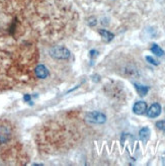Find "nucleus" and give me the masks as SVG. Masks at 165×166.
Listing matches in <instances>:
<instances>
[{"label":"nucleus","instance_id":"f257e3e1","mask_svg":"<svg viewBox=\"0 0 165 166\" xmlns=\"http://www.w3.org/2000/svg\"><path fill=\"white\" fill-rule=\"evenodd\" d=\"M50 55L52 57H54L56 59H60V60H66L69 59L71 56L70 51L68 50L67 48H63V47H54L50 50Z\"/></svg>","mask_w":165,"mask_h":166},{"label":"nucleus","instance_id":"f03ea898","mask_svg":"<svg viewBox=\"0 0 165 166\" xmlns=\"http://www.w3.org/2000/svg\"><path fill=\"white\" fill-rule=\"evenodd\" d=\"M85 120L88 123L100 125V124H104L106 121V116L99 111H91V112H88L86 115Z\"/></svg>","mask_w":165,"mask_h":166},{"label":"nucleus","instance_id":"7ed1b4c3","mask_svg":"<svg viewBox=\"0 0 165 166\" xmlns=\"http://www.w3.org/2000/svg\"><path fill=\"white\" fill-rule=\"evenodd\" d=\"M161 105L158 103V102H155L153 103L150 107H149V109L146 111L147 112V116L148 117H151V119H155V117L159 116L160 113H161Z\"/></svg>","mask_w":165,"mask_h":166},{"label":"nucleus","instance_id":"20e7f679","mask_svg":"<svg viewBox=\"0 0 165 166\" xmlns=\"http://www.w3.org/2000/svg\"><path fill=\"white\" fill-rule=\"evenodd\" d=\"M146 111H147V103L143 100L137 101L134 104V107H133V112H134L135 115L141 116V115H144Z\"/></svg>","mask_w":165,"mask_h":166},{"label":"nucleus","instance_id":"39448f33","mask_svg":"<svg viewBox=\"0 0 165 166\" xmlns=\"http://www.w3.org/2000/svg\"><path fill=\"white\" fill-rule=\"evenodd\" d=\"M35 74L39 79H45L49 75V70H48L46 66L41 64L35 68Z\"/></svg>","mask_w":165,"mask_h":166},{"label":"nucleus","instance_id":"423d86ee","mask_svg":"<svg viewBox=\"0 0 165 166\" xmlns=\"http://www.w3.org/2000/svg\"><path fill=\"white\" fill-rule=\"evenodd\" d=\"M150 136H151V131L148 127H144L140 130L139 137L143 142H147L149 140V138H150Z\"/></svg>","mask_w":165,"mask_h":166},{"label":"nucleus","instance_id":"0eeeda50","mask_svg":"<svg viewBox=\"0 0 165 166\" xmlns=\"http://www.w3.org/2000/svg\"><path fill=\"white\" fill-rule=\"evenodd\" d=\"M134 86L136 88V91L138 92V94L141 97H144L145 95L148 94V92H149V87L148 86L141 85V84H138V83H134Z\"/></svg>","mask_w":165,"mask_h":166},{"label":"nucleus","instance_id":"6e6552de","mask_svg":"<svg viewBox=\"0 0 165 166\" xmlns=\"http://www.w3.org/2000/svg\"><path fill=\"white\" fill-rule=\"evenodd\" d=\"M150 50H151V52L153 53V54H154L155 56H157V57L165 56V52L162 50V48H160L157 44H152Z\"/></svg>","mask_w":165,"mask_h":166},{"label":"nucleus","instance_id":"1a4fd4ad","mask_svg":"<svg viewBox=\"0 0 165 166\" xmlns=\"http://www.w3.org/2000/svg\"><path fill=\"white\" fill-rule=\"evenodd\" d=\"M98 32H99V35L102 36V39L106 40V42H111V40L115 38V35L106 30H99Z\"/></svg>","mask_w":165,"mask_h":166},{"label":"nucleus","instance_id":"9d476101","mask_svg":"<svg viewBox=\"0 0 165 166\" xmlns=\"http://www.w3.org/2000/svg\"><path fill=\"white\" fill-rule=\"evenodd\" d=\"M156 128L159 129L160 131L165 132V121H158L156 123Z\"/></svg>","mask_w":165,"mask_h":166},{"label":"nucleus","instance_id":"9b49d317","mask_svg":"<svg viewBox=\"0 0 165 166\" xmlns=\"http://www.w3.org/2000/svg\"><path fill=\"white\" fill-rule=\"evenodd\" d=\"M146 61H147L148 63L154 65V66H158V65H159V63L157 62V61L154 58H153V57H151V56H146Z\"/></svg>","mask_w":165,"mask_h":166},{"label":"nucleus","instance_id":"f8f14e48","mask_svg":"<svg viewBox=\"0 0 165 166\" xmlns=\"http://www.w3.org/2000/svg\"><path fill=\"white\" fill-rule=\"evenodd\" d=\"M97 55H98V52L96 51V50H91V51H90V58H91V59H93L94 57H96Z\"/></svg>","mask_w":165,"mask_h":166},{"label":"nucleus","instance_id":"ddd939ff","mask_svg":"<svg viewBox=\"0 0 165 166\" xmlns=\"http://www.w3.org/2000/svg\"><path fill=\"white\" fill-rule=\"evenodd\" d=\"M23 99H25V101H30V100H31V95H29V94L25 95V97H23Z\"/></svg>","mask_w":165,"mask_h":166},{"label":"nucleus","instance_id":"4468645a","mask_svg":"<svg viewBox=\"0 0 165 166\" xmlns=\"http://www.w3.org/2000/svg\"><path fill=\"white\" fill-rule=\"evenodd\" d=\"M164 111H165V107H164Z\"/></svg>","mask_w":165,"mask_h":166}]
</instances>
